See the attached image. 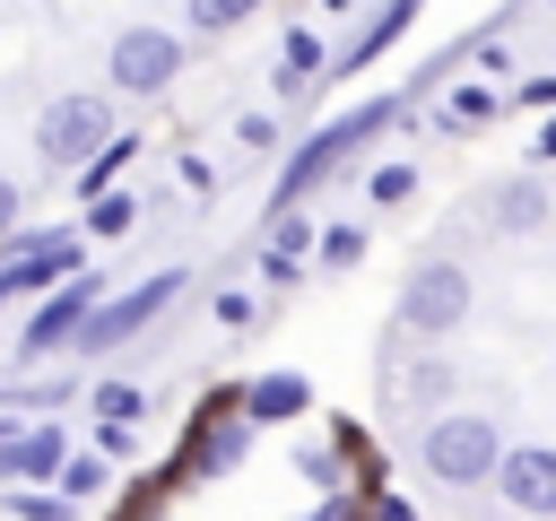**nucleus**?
<instances>
[{"label": "nucleus", "mask_w": 556, "mask_h": 521, "mask_svg": "<svg viewBox=\"0 0 556 521\" xmlns=\"http://www.w3.org/2000/svg\"><path fill=\"white\" fill-rule=\"evenodd\" d=\"M391 122H408V87H400V96L382 87V96H365V104H348V113L313 122V130H304V139L287 148V174H278V191H269V217L304 208V200H313V191H321V182H330V174H339V165H348L356 148H374V139L391 130Z\"/></svg>", "instance_id": "obj_1"}, {"label": "nucleus", "mask_w": 556, "mask_h": 521, "mask_svg": "<svg viewBox=\"0 0 556 521\" xmlns=\"http://www.w3.org/2000/svg\"><path fill=\"white\" fill-rule=\"evenodd\" d=\"M495 460H504V425L478 417V408H443V417L417 425V469H426L434 486H452V495L495 486Z\"/></svg>", "instance_id": "obj_2"}, {"label": "nucleus", "mask_w": 556, "mask_h": 521, "mask_svg": "<svg viewBox=\"0 0 556 521\" xmlns=\"http://www.w3.org/2000/svg\"><path fill=\"white\" fill-rule=\"evenodd\" d=\"M243 452H252V425H243V408H235V382H226V391H208V399L191 408V425H182V443H174V469H165V486H208V478L243 469Z\"/></svg>", "instance_id": "obj_3"}, {"label": "nucleus", "mask_w": 556, "mask_h": 521, "mask_svg": "<svg viewBox=\"0 0 556 521\" xmlns=\"http://www.w3.org/2000/svg\"><path fill=\"white\" fill-rule=\"evenodd\" d=\"M182 287H191V269H148V278L113 287V295L87 313V330H78V356H113V347H130L139 330H156V313H165V304H182Z\"/></svg>", "instance_id": "obj_4"}, {"label": "nucleus", "mask_w": 556, "mask_h": 521, "mask_svg": "<svg viewBox=\"0 0 556 521\" xmlns=\"http://www.w3.org/2000/svg\"><path fill=\"white\" fill-rule=\"evenodd\" d=\"M113 130H122V122H113V96H43V113H35V156H43V174H78Z\"/></svg>", "instance_id": "obj_5"}, {"label": "nucleus", "mask_w": 556, "mask_h": 521, "mask_svg": "<svg viewBox=\"0 0 556 521\" xmlns=\"http://www.w3.org/2000/svg\"><path fill=\"white\" fill-rule=\"evenodd\" d=\"M460 321H469V269H460V260H417V269L400 278L391 330H400V339H452Z\"/></svg>", "instance_id": "obj_6"}, {"label": "nucleus", "mask_w": 556, "mask_h": 521, "mask_svg": "<svg viewBox=\"0 0 556 521\" xmlns=\"http://www.w3.org/2000/svg\"><path fill=\"white\" fill-rule=\"evenodd\" d=\"M104 295H113V287H104L96 269H78V278H61L52 295H35V304H26V330H17V365L35 373L43 356H61V347H78V330H87V313H96Z\"/></svg>", "instance_id": "obj_7"}, {"label": "nucleus", "mask_w": 556, "mask_h": 521, "mask_svg": "<svg viewBox=\"0 0 556 521\" xmlns=\"http://www.w3.org/2000/svg\"><path fill=\"white\" fill-rule=\"evenodd\" d=\"M182 61H191V43L174 26H122L104 43V87L113 96H165L182 78Z\"/></svg>", "instance_id": "obj_8"}, {"label": "nucleus", "mask_w": 556, "mask_h": 521, "mask_svg": "<svg viewBox=\"0 0 556 521\" xmlns=\"http://www.w3.org/2000/svg\"><path fill=\"white\" fill-rule=\"evenodd\" d=\"M87 269V243H78V226H17L9 243H0V278H9V295H52L61 278H78Z\"/></svg>", "instance_id": "obj_9"}, {"label": "nucleus", "mask_w": 556, "mask_h": 521, "mask_svg": "<svg viewBox=\"0 0 556 521\" xmlns=\"http://www.w3.org/2000/svg\"><path fill=\"white\" fill-rule=\"evenodd\" d=\"M495 495H504L521 521H556V443H504Z\"/></svg>", "instance_id": "obj_10"}, {"label": "nucleus", "mask_w": 556, "mask_h": 521, "mask_svg": "<svg viewBox=\"0 0 556 521\" xmlns=\"http://www.w3.org/2000/svg\"><path fill=\"white\" fill-rule=\"evenodd\" d=\"M235 408H243L252 434H261V425H295V417H313V373H295V365L243 373V382H235Z\"/></svg>", "instance_id": "obj_11"}, {"label": "nucleus", "mask_w": 556, "mask_h": 521, "mask_svg": "<svg viewBox=\"0 0 556 521\" xmlns=\"http://www.w3.org/2000/svg\"><path fill=\"white\" fill-rule=\"evenodd\" d=\"M70 452H78V443L61 434V417H35V425H17V434L0 443V486H9V495H17V486H52Z\"/></svg>", "instance_id": "obj_12"}, {"label": "nucleus", "mask_w": 556, "mask_h": 521, "mask_svg": "<svg viewBox=\"0 0 556 521\" xmlns=\"http://www.w3.org/2000/svg\"><path fill=\"white\" fill-rule=\"evenodd\" d=\"M313 78H330V35L321 26H287L278 35V69H269V96L278 104H304Z\"/></svg>", "instance_id": "obj_13"}, {"label": "nucleus", "mask_w": 556, "mask_h": 521, "mask_svg": "<svg viewBox=\"0 0 556 521\" xmlns=\"http://www.w3.org/2000/svg\"><path fill=\"white\" fill-rule=\"evenodd\" d=\"M452 391H460V373H452V356H417V365H400V382L382 391V408H400V417H443L452 408Z\"/></svg>", "instance_id": "obj_14"}, {"label": "nucleus", "mask_w": 556, "mask_h": 521, "mask_svg": "<svg viewBox=\"0 0 556 521\" xmlns=\"http://www.w3.org/2000/svg\"><path fill=\"white\" fill-rule=\"evenodd\" d=\"M547 208H556V200H547V182H539V174H513V182H495V191H486V226H495V234H539V226H547Z\"/></svg>", "instance_id": "obj_15"}, {"label": "nucleus", "mask_w": 556, "mask_h": 521, "mask_svg": "<svg viewBox=\"0 0 556 521\" xmlns=\"http://www.w3.org/2000/svg\"><path fill=\"white\" fill-rule=\"evenodd\" d=\"M417 9H426V0H382V9H374V26H365L348 52H330V69H365V61H382V52L417 26Z\"/></svg>", "instance_id": "obj_16"}, {"label": "nucleus", "mask_w": 556, "mask_h": 521, "mask_svg": "<svg viewBox=\"0 0 556 521\" xmlns=\"http://www.w3.org/2000/svg\"><path fill=\"white\" fill-rule=\"evenodd\" d=\"M348 443H356L348 425H339L330 443H295V478H304V486H321V495H356V469H348Z\"/></svg>", "instance_id": "obj_17"}, {"label": "nucleus", "mask_w": 556, "mask_h": 521, "mask_svg": "<svg viewBox=\"0 0 556 521\" xmlns=\"http://www.w3.org/2000/svg\"><path fill=\"white\" fill-rule=\"evenodd\" d=\"M130 156H139V130H113V139H104V148H96V156L70 174L78 208H87V200H104V191H122V165H130Z\"/></svg>", "instance_id": "obj_18"}, {"label": "nucleus", "mask_w": 556, "mask_h": 521, "mask_svg": "<svg viewBox=\"0 0 556 521\" xmlns=\"http://www.w3.org/2000/svg\"><path fill=\"white\" fill-rule=\"evenodd\" d=\"M104 486H113V460H104V452H87V443H78V452L61 460V478H52V495H61V504H78V512H87Z\"/></svg>", "instance_id": "obj_19"}, {"label": "nucleus", "mask_w": 556, "mask_h": 521, "mask_svg": "<svg viewBox=\"0 0 556 521\" xmlns=\"http://www.w3.org/2000/svg\"><path fill=\"white\" fill-rule=\"evenodd\" d=\"M130 226H139V200H130V191H104V200H87V217H78V243H104V252H113Z\"/></svg>", "instance_id": "obj_20"}, {"label": "nucleus", "mask_w": 556, "mask_h": 521, "mask_svg": "<svg viewBox=\"0 0 556 521\" xmlns=\"http://www.w3.org/2000/svg\"><path fill=\"white\" fill-rule=\"evenodd\" d=\"M495 113H504V96H495L486 78H460V87H452V104H443L434 122H443V130H486Z\"/></svg>", "instance_id": "obj_21"}, {"label": "nucleus", "mask_w": 556, "mask_h": 521, "mask_svg": "<svg viewBox=\"0 0 556 521\" xmlns=\"http://www.w3.org/2000/svg\"><path fill=\"white\" fill-rule=\"evenodd\" d=\"M70 391H78L70 373H17V408H26V425H35V417H61Z\"/></svg>", "instance_id": "obj_22"}, {"label": "nucleus", "mask_w": 556, "mask_h": 521, "mask_svg": "<svg viewBox=\"0 0 556 521\" xmlns=\"http://www.w3.org/2000/svg\"><path fill=\"white\" fill-rule=\"evenodd\" d=\"M87 408H96V425H139L148 391H139V382H96V391H87Z\"/></svg>", "instance_id": "obj_23"}, {"label": "nucleus", "mask_w": 556, "mask_h": 521, "mask_svg": "<svg viewBox=\"0 0 556 521\" xmlns=\"http://www.w3.org/2000/svg\"><path fill=\"white\" fill-rule=\"evenodd\" d=\"M182 17H191V35H235V26L261 17V0H191Z\"/></svg>", "instance_id": "obj_24"}, {"label": "nucleus", "mask_w": 556, "mask_h": 521, "mask_svg": "<svg viewBox=\"0 0 556 521\" xmlns=\"http://www.w3.org/2000/svg\"><path fill=\"white\" fill-rule=\"evenodd\" d=\"M313 260H321L330 278L356 269V260H365V226H321V234H313Z\"/></svg>", "instance_id": "obj_25"}, {"label": "nucleus", "mask_w": 556, "mask_h": 521, "mask_svg": "<svg viewBox=\"0 0 556 521\" xmlns=\"http://www.w3.org/2000/svg\"><path fill=\"white\" fill-rule=\"evenodd\" d=\"M365 200H374V208L417 200V165H365Z\"/></svg>", "instance_id": "obj_26"}, {"label": "nucleus", "mask_w": 556, "mask_h": 521, "mask_svg": "<svg viewBox=\"0 0 556 521\" xmlns=\"http://www.w3.org/2000/svg\"><path fill=\"white\" fill-rule=\"evenodd\" d=\"M313 234H321V226H313L304 208H287V217H269V243H261V252H278V260H304V252H313Z\"/></svg>", "instance_id": "obj_27"}, {"label": "nucleus", "mask_w": 556, "mask_h": 521, "mask_svg": "<svg viewBox=\"0 0 556 521\" xmlns=\"http://www.w3.org/2000/svg\"><path fill=\"white\" fill-rule=\"evenodd\" d=\"M208 313H217V330H252V321H261V295H252V287H217Z\"/></svg>", "instance_id": "obj_28"}, {"label": "nucleus", "mask_w": 556, "mask_h": 521, "mask_svg": "<svg viewBox=\"0 0 556 521\" xmlns=\"http://www.w3.org/2000/svg\"><path fill=\"white\" fill-rule=\"evenodd\" d=\"M9 512H17V521H78V504H61L52 486H17V495H9Z\"/></svg>", "instance_id": "obj_29"}, {"label": "nucleus", "mask_w": 556, "mask_h": 521, "mask_svg": "<svg viewBox=\"0 0 556 521\" xmlns=\"http://www.w3.org/2000/svg\"><path fill=\"white\" fill-rule=\"evenodd\" d=\"M504 113H556V69H539V78H521V87L504 96Z\"/></svg>", "instance_id": "obj_30"}, {"label": "nucleus", "mask_w": 556, "mask_h": 521, "mask_svg": "<svg viewBox=\"0 0 556 521\" xmlns=\"http://www.w3.org/2000/svg\"><path fill=\"white\" fill-rule=\"evenodd\" d=\"M365 495H374V486H356V495H321L304 521H365Z\"/></svg>", "instance_id": "obj_31"}, {"label": "nucleus", "mask_w": 556, "mask_h": 521, "mask_svg": "<svg viewBox=\"0 0 556 521\" xmlns=\"http://www.w3.org/2000/svg\"><path fill=\"white\" fill-rule=\"evenodd\" d=\"M235 139H243V148H278V113H243Z\"/></svg>", "instance_id": "obj_32"}, {"label": "nucleus", "mask_w": 556, "mask_h": 521, "mask_svg": "<svg viewBox=\"0 0 556 521\" xmlns=\"http://www.w3.org/2000/svg\"><path fill=\"white\" fill-rule=\"evenodd\" d=\"M17 226H26V191H17V182H9V174H0V243H9V234H17Z\"/></svg>", "instance_id": "obj_33"}, {"label": "nucleus", "mask_w": 556, "mask_h": 521, "mask_svg": "<svg viewBox=\"0 0 556 521\" xmlns=\"http://www.w3.org/2000/svg\"><path fill=\"white\" fill-rule=\"evenodd\" d=\"M174 174H182V191H217V165L208 156H174Z\"/></svg>", "instance_id": "obj_34"}, {"label": "nucleus", "mask_w": 556, "mask_h": 521, "mask_svg": "<svg viewBox=\"0 0 556 521\" xmlns=\"http://www.w3.org/2000/svg\"><path fill=\"white\" fill-rule=\"evenodd\" d=\"M365 521H417V512H408V495H382V486H374V495H365Z\"/></svg>", "instance_id": "obj_35"}, {"label": "nucleus", "mask_w": 556, "mask_h": 521, "mask_svg": "<svg viewBox=\"0 0 556 521\" xmlns=\"http://www.w3.org/2000/svg\"><path fill=\"white\" fill-rule=\"evenodd\" d=\"M252 269H261V278H269V287H295V278H304V260H278V252H261V260H252Z\"/></svg>", "instance_id": "obj_36"}, {"label": "nucleus", "mask_w": 556, "mask_h": 521, "mask_svg": "<svg viewBox=\"0 0 556 521\" xmlns=\"http://www.w3.org/2000/svg\"><path fill=\"white\" fill-rule=\"evenodd\" d=\"M539 156H556V113H547V122H539Z\"/></svg>", "instance_id": "obj_37"}, {"label": "nucleus", "mask_w": 556, "mask_h": 521, "mask_svg": "<svg viewBox=\"0 0 556 521\" xmlns=\"http://www.w3.org/2000/svg\"><path fill=\"white\" fill-rule=\"evenodd\" d=\"M17 425H26V417H0V443H9V434H17Z\"/></svg>", "instance_id": "obj_38"}, {"label": "nucleus", "mask_w": 556, "mask_h": 521, "mask_svg": "<svg viewBox=\"0 0 556 521\" xmlns=\"http://www.w3.org/2000/svg\"><path fill=\"white\" fill-rule=\"evenodd\" d=\"M9 304H17V295H9V278H0V313H9Z\"/></svg>", "instance_id": "obj_39"}]
</instances>
